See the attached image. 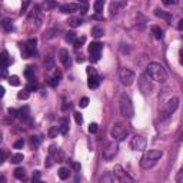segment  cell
Listing matches in <instances>:
<instances>
[{
  "instance_id": "cell-1",
  "label": "cell",
  "mask_w": 183,
  "mask_h": 183,
  "mask_svg": "<svg viewBox=\"0 0 183 183\" xmlns=\"http://www.w3.org/2000/svg\"><path fill=\"white\" fill-rule=\"evenodd\" d=\"M146 75L149 76L152 82H158V83H165L167 80L166 69L160 63H149L146 67Z\"/></svg>"
},
{
  "instance_id": "cell-2",
  "label": "cell",
  "mask_w": 183,
  "mask_h": 183,
  "mask_svg": "<svg viewBox=\"0 0 183 183\" xmlns=\"http://www.w3.org/2000/svg\"><path fill=\"white\" fill-rule=\"evenodd\" d=\"M163 156V152L162 150H146L143 156L140 159V166L142 169H152V167L158 163V160H160V158Z\"/></svg>"
},
{
  "instance_id": "cell-3",
  "label": "cell",
  "mask_w": 183,
  "mask_h": 183,
  "mask_svg": "<svg viewBox=\"0 0 183 183\" xmlns=\"http://www.w3.org/2000/svg\"><path fill=\"white\" fill-rule=\"evenodd\" d=\"M119 109H120L122 116L126 117V119H132L134 115V109L133 104H132V100L127 95H122L120 99H119Z\"/></svg>"
},
{
  "instance_id": "cell-4",
  "label": "cell",
  "mask_w": 183,
  "mask_h": 183,
  "mask_svg": "<svg viewBox=\"0 0 183 183\" xmlns=\"http://www.w3.org/2000/svg\"><path fill=\"white\" fill-rule=\"evenodd\" d=\"M110 133H112V137L116 142H122V140H125L126 137H127L129 130L126 129L122 123H116V125H113L112 130H110Z\"/></svg>"
},
{
  "instance_id": "cell-5",
  "label": "cell",
  "mask_w": 183,
  "mask_h": 183,
  "mask_svg": "<svg viewBox=\"0 0 183 183\" xmlns=\"http://www.w3.org/2000/svg\"><path fill=\"white\" fill-rule=\"evenodd\" d=\"M177 107H179V99H177V97H172V99L166 103V106H165V109H163V112H162L163 120L167 119V117H170L172 115L176 112V109Z\"/></svg>"
},
{
  "instance_id": "cell-6",
  "label": "cell",
  "mask_w": 183,
  "mask_h": 183,
  "mask_svg": "<svg viewBox=\"0 0 183 183\" xmlns=\"http://www.w3.org/2000/svg\"><path fill=\"white\" fill-rule=\"evenodd\" d=\"M112 173H113V176H115V177H117V179H119V183H134L133 177H130V176L127 175L125 170H123V167H122L120 165H116Z\"/></svg>"
},
{
  "instance_id": "cell-7",
  "label": "cell",
  "mask_w": 183,
  "mask_h": 183,
  "mask_svg": "<svg viewBox=\"0 0 183 183\" xmlns=\"http://www.w3.org/2000/svg\"><path fill=\"white\" fill-rule=\"evenodd\" d=\"M36 45H37V39H29L27 42L25 43L23 49H21V53L25 56V59L32 57L34 53H36Z\"/></svg>"
},
{
  "instance_id": "cell-8",
  "label": "cell",
  "mask_w": 183,
  "mask_h": 183,
  "mask_svg": "<svg viewBox=\"0 0 183 183\" xmlns=\"http://www.w3.org/2000/svg\"><path fill=\"white\" fill-rule=\"evenodd\" d=\"M146 146H147V140H146V137L140 136V134L133 136L130 140V147L133 150H137V152H143L146 149Z\"/></svg>"
},
{
  "instance_id": "cell-9",
  "label": "cell",
  "mask_w": 183,
  "mask_h": 183,
  "mask_svg": "<svg viewBox=\"0 0 183 183\" xmlns=\"http://www.w3.org/2000/svg\"><path fill=\"white\" fill-rule=\"evenodd\" d=\"M119 152V146L116 142H109L106 147L103 149V159L104 160H112Z\"/></svg>"
},
{
  "instance_id": "cell-10",
  "label": "cell",
  "mask_w": 183,
  "mask_h": 183,
  "mask_svg": "<svg viewBox=\"0 0 183 183\" xmlns=\"http://www.w3.org/2000/svg\"><path fill=\"white\" fill-rule=\"evenodd\" d=\"M139 89L143 95H149L150 91L153 90V84H152V80L149 79V76L146 75H142L139 77Z\"/></svg>"
},
{
  "instance_id": "cell-11",
  "label": "cell",
  "mask_w": 183,
  "mask_h": 183,
  "mask_svg": "<svg viewBox=\"0 0 183 183\" xmlns=\"http://www.w3.org/2000/svg\"><path fill=\"white\" fill-rule=\"evenodd\" d=\"M103 45L99 42H93L89 45V54H90V60L91 62H99L100 53H102Z\"/></svg>"
},
{
  "instance_id": "cell-12",
  "label": "cell",
  "mask_w": 183,
  "mask_h": 183,
  "mask_svg": "<svg viewBox=\"0 0 183 183\" xmlns=\"http://www.w3.org/2000/svg\"><path fill=\"white\" fill-rule=\"evenodd\" d=\"M119 76H120V82L125 86H130L134 82V77H136L133 72L130 70V69H127V67H123L120 70V73H119Z\"/></svg>"
},
{
  "instance_id": "cell-13",
  "label": "cell",
  "mask_w": 183,
  "mask_h": 183,
  "mask_svg": "<svg viewBox=\"0 0 183 183\" xmlns=\"http://www.w3.org/2000/svg\"><path fill=\"white\" fill-rule=\"evenodd\" d=\"M50 158L53 159V162H63L64 160V154H63V152L59 147H56V146H50Z\"/></svg>"
},
{
  "instance_id": "cell-14",
  "label": "cell",
  "mask_w": 183,
  "mask_h": 183,
  "mask_svg": "<svg viewBox=\"0 0 183 183\" xmlns=\"http://www.w3.org/2000/svg\"><path fill=\"white\" fill-rule=\"evenodd\" d=\"M59 56H60V62L63 63V66L66 67V69H69L72 66V57H70V54H69V52L66 49H62Z\"/></svg>"
},
{
  "instance_id": "cell-15",
  "label": "cell",
  "mask_w": 183,
  "mask_h": 183,
  "mask_svg": "<svg viewBox=\"0 0 183 183\" xmlns=\"http://www.w3.org/2000/svg\"><path fill=\"white\" fill-rule=\"evenodd\" d=\"M79 7L80 6L76 3H66V4H62V6H60V12L64 13V14H69V13L76 12Z\"/></svg>"
},
{
  "instance_id": "cell-16",
  "label": "cell",
  "mask_w": 183,
  "mask_h": 183,
  "mask_svg": "<svg viewBox=\"0 0 183 183\" xmlns=\"http://www.w3.org/2000/svg\"><path fill=\"white\" fill-rule=\"evenodd\" d=\"M12 63V59L9 56V53L3 52V53H0V69H6Z\"/></svg>"
},
{
  "instance_id": "cell-17",
  "label": "cell",
  "mask_w": 183,
  "mask_h": 183,
  "mask_svg": "<svg viewBox=\"0 0 183 183\" xmlns=\"http://www.w3.org/2000/svg\"><path fill=\"white\" fill-rule=\"evenodd\" d=\"M99 183H115V176H113L112 172H106L100 176Z\"/></svg>"
},
{
  "instance_id": "cell-18",
  "label": "cell",
  "mask_w": 183,
  "mask_h": 183,
  "mask_svg": "<svg viewBox=\"0 0 183 183\" xmlns=\"http://www.w3.org/2000/svg\"><path fill=\"white\" fill-rule=\"evenodd\" d=\"M125 6H126V2H112L110 3V13H112V16L116 14L120 7H125Z\"/></svg>"
},
{
  "instance_id": "cell-19",
  "label": "cell",
  "mask_w": 183,
  "mask_h": 183,
  "mask_svg": "<svg viewBox=\"0 0 183 183\" xmlns=\"http://www.w3.org/2000/svg\"><path fill=\"white\" fill-rule=\"evenodd\" d=\"M57 127H59V133L60 134H67V132H69V122H67V119L63 117Z\"/></svg>"
},
{
  "instance_id": "cell-20",
  "label": "cell",
  "mask_w": 183,
  "mask_h": 183,
  "mask_svg": "<svg viewBox=\"0 0 183 183\" xmlns=\"http://www.w3.org/2000/svg\"><path fill=\"white\" fill-rule=\"evenodd\" d=\"M99 84H100V77H99V76H90V77H89V80H88L89 89L99 88Z\"/></svg>"
},
{
  "instance_id": "cell-21",
  "label": "cell",
  "mask_w": 183,
  "mask_h": 183,
  "mask_svg": "<svg viewBox=\"0 0 183 183\" xmlns=\"http://www.w3.org/2000/svg\"><path fill=\"white\" fill-rule=\"evenodd\" d=\"M60 79H62V72L56 70V73H54L53 77H50L49 79V84L52 86V88H56L59 84V82H60Z\"/></svg>"
},
{
  "instance_id": "cell-22",
  "label": "cell",
  "mask_w": 183,
  "mask_h": 183,
  "mask_svg": "<svg viewBox=\"0 0 183 183\" xmlns=\"http://www.w3.org/2000/svg\"><path fill=\"white\" fill-rule=\"evenodd\" d=\"M14 177H17L19 180H23V182H25V180L27 179L26 170L23 167H16V169H14Z\"/></svg>"
},
{
  "instance_id": "cell-23",
  "label": "cell",
  "mask_w": 183,
  "mask_h": 183,
  "mask_svg": "<svg viewBox=\"0 0 183 183\" xmlns=\"http://www.w3.org/2000/svg\"><path fill=\"white\" fill-rule=\"evenodd\" d=\"M154 14H156L158 17H162V19H165V20H167V21H172V14L170 13L163 12V10H160V9H156V10H154Z\"/></svg>"
},
{
  "instance_id": "cell-24",
  "label": "cell",
  "mask_w": 183,
  "mask_h": 183,
  "mask_svg": "<svg viewBox=\"0 0 183 183\" xmlns=\"http://www.w3.org/2000/svg\"><path fill=\"white\" fill-rule=\"evenodd\" d=\"M152 34L154 36V39L160 40V39L163 37V30L160 29L159 26H152Z\"/></svg>"
},
{
  "instance_id": "cell-25",
  "label": "cell",
  "mask_w": 183,
  "mask_h": 183,
  "mask_svg": "<svg viewBox=\"0 0 183 183\" xmlns=\"http://www.w3.org/2000/svg\"><path fill=\"white\" fill-rule=\"evenodd\" d=\"M25 76L30 82H34V67L33 66H27L25 70Z\"/></svg>"
},
{
  "instance_id": "cell-26",
  "label": "cell",
  "mask_w": 183,
  "mask_h": 183,
  "mask_svg": "<svg viewBox=\"0 0 183 183\" xmlns=\"http://www.w3.org/2000/svg\"><path fill=\"white\" fill-rule=\"evenodd\" d=\"M57 173H59V177H60L62 180H66L67 177L70 176V170H69L67 167H60Z\"/></svg>"
},
{
  "instance_id": "cell-27",
  "label": "cell",
  "mask_w": 183,
  "mask_h": 183,
  "mask_svg": "<svg viewBox=\"0 0 183 183\" xmlns=\"http://www.w3.org/2000/svg\"><path fill=\"white\" fill-rule=\"evenodd\" d=\"M93 7H95V12H96V14H100V13L103 12L104 2H103V0H97V2H95V4H93Z\"/></svg>"
},
{
  "instance_id": "cell-28",
  "label": "cell",
  "mask_w": 183,
  "mask_h": 183,
  "mask_svg": "<svg viewBox=\"0 0 183 183\" xmlns=\"http://www.w3.org/2000/svg\"><path fill=\"white\" fill-rule=\"evenodd\" d=\"M103 29H102V27H99V26H95V27H93V29H91V34H93V36H95V37H102V36H103Z\"/></svg>"
},
{
  "instance_id": "cell-29",
  "label": "cell",
  "mask_w": 183,
  "mask_h": 183,
  "mask_svg": "<svg viewBox=\"0 0 183 183\" xmlns=\"http://www.w3.org/2000/svg\"><path fill=\"white\" fill-rule=\"evenodd\" d=\"M67 23H69L72 27H79V26L82 25V19H80V17H72Z\"/></svg>"
},
{
  "instance_id": "cell-30",
  "label": "cell",
  "mask_w": 183,
  "mask_h": 183,
  "mask_svg": "<svg viewBox=\"0 0 183 183\" xmlns=\"http://www.w3.org/2000/svg\"><path fill=\"white\" fill-rule=\"evenodd\" d=\"M49 137H52V139H54V137H57V134H59V127L57 126H52L49 129Z\"/></svg>"
},
{
  "instance_id": "cell-31",
  "label": "cell",
  "mask_w": 183,
  "mask_h": 183,
  "mask_svg": "<svg viewBox=\"0 0 183 183\" xmlns=\"http://www.w3.org/2000/svg\"><path fill=\"white\" fill-rule=\"evenodd\" d=\"M21 160H23V154H21V153H16V154H13L12 159H10V162L14 163V165H17V163H20Z\"/></svg>"
},
{
  "instance_id": "cell-32",
  "label": "cell",
  "mask_w": 183,
  "mask_h": 183,
  "mask_svg": "<svg viewBox=\"0 0 183 183\" xmlns=\"http://www.w3.org/2000/svg\"><path fill=\"white\" fill-rule=\"evenodd\" d=\"M2 26H3V29L6 30V32H12V30H13V25H12V21L9 20V19H6V20H3V23H2Z\"/></svg>"
},
{
  "instance_id": "cell-33",
  "label": "cell",
  "mask_w": 183,
  "mask_h": 183,
  "mask_svg": "<svg viewBox=\"0 0 183 183\" xmlns=\"http://www.w3.org/2000/svg\"><path fill=\"white\" fill-rule=\"evenodd\" d=\"M57 32H59L57 29L47 30V32H46V34H45V39H46V40H49V39H53L54 36H56V33H57Z\"/></svg>"
},
{
  "instance_id": "cell-34",
  "label": "cell",
  "mask_w": 183,
  "mask_h": 183,
  "mask_svg": "<svg viewBox=\"0 0 183 183\" xmlns=\"http://www.w3.org/2000/svg\"><path fill=\"white\" fill-rule=\"evenodd\" d=\"M66 42L67 43H75V40H76V33L75 32H69V33H66Z\"/></svg>"
},
{
  "instance_id": "cell-35",
  "label": "cell",
  "mask_w": 183,
  "mask_h": 183,
  "mask_svg": "<svg viewBox=\"0 0 183 183\" xmlns=\"http://www.w3.org/2000/svg\"><path fill=\"white\" fill-rule=\"evenodd\" d=\"M9 83H10V86H19V84H20V80H19L17 76H10V77H9Z\"/></svg>"
},
{
  "instance_id": "cell-36",
  "label": "cell",
  "mask_w": 183,
  "mask_h": 183,
  "mask_svg": "<svg viewBox=\"0 0 183 183\" xmlns=\"http://www.w3.org/2000/svg\"><path fill=\"white\" fill-rule=\"evenodd\" d=\"M84 42H86V37H84V36H82L80 39H76L75 43H73V45H75V49H79V47H82V45H83Z\"/></svg>"
},
{
  "instance_id": "cell-37",
  "label": "cell",
  "mask_w": 183,
  "mask_h": 183,
  "mask_svg": "<svg viewBox=\"0 0 183 183\" xmlns=\"http://www.w3.org/2000/svg\"><path fill=\"white\" fill-rule=\"evenodd\" d=\"M17 99H20V100H26V99H29V91L27 90H21L17 93Z\"/></svg>"
},
{
  "instance_id": "cell-38",
  "label": "cell",
  "mask_w": 183,
  "mask_h": 183,
  "mask_svg": "<svg viewBox=\"0 0 183 183\" xmlns=\"http://www.w3.org/2000/svg\"><path fill=\"white\" fill-rule=\"evenodd\" d=\"M73 117H75V120H76V123H77V125H82V123H83V117H82V115H80L79 112L73 113Z\"/></svg>"
},
{
  "instance_id": "cell-39",
  "label": "cell",
  "mask_w": 183,
  "mask_h": 183,
  "mask_svg": "<svg viewBox=\"0 0 183 183\" xmlns=\"http://www.w3.org/2000/svg\"><path fill=\"white\" fill-rule=\"evenodd\" d=\"M26 90H27V91H34V90H37V84H36V82H30V83L27 84Z\"/></svg>"
},
{
  "instance_id": "cell-40",
  "label": "cell",
  "mask_w": 183,
  "mask_h": 183,
  "mask_svg": "<svg viewBox=\"0 0 183 183\" xmlns=\"http://www.w3.org/2000/svg\"><path fill=\"white\" fill-rule=\"evenodd\" d=\"M30 142H32V145L39 146V145H40V142H42V137H39V136H32Z\"/></svg>"
},
{
  "instance_id": "cell-41",
  "label": "cell",
  "mask_w": 183,
  "mask_h": 183,
  "mask_svg": "<svg viewBox=\"0 0 183 183\" xmlns=\"http://www.w3.org/2000/svg\"><path fill=\"white\" fill-rule=\"evenodd\" d=\"M45 66L47 70H52V69H53V59L52 57L47 59V62H45Z\"/></svg>"
},
{
  "instance_id": "cell-42",
  "label": "cell",
  "mask_w": 183,
  "mask_h": 183,
  "mask_svg": "<svg viewBox=\"0 0 183 183\" xmlns=\"http://www.w3.org/2000/svg\"><path fill=\"white\" fill-rule=\"evenodd\" d=\"M88 104H89V99L88 97H82L79 102V106L80 107H88Z\"/></svg>"
},
{
  "instance_id": "cell-43",
  "label": "cell",
  "mask_w": 183,
  "mask_h": 183,
  "mask_svg": "<svg viewBox=\"0 0 183 183\" xmlns=\"http://www.w3.org/2000/svg\"><path fill=\"white\" fill-rule=\"evenodd\" d=\"M86 72H88L89 77H90V76H97V73H96V69H95V67H91V66H89L88 69H86Z\"/></svg>"
},
{
  "instance_id": "cell-44",
  "label": "cell",
  "mask_w": 183,
  "mask_h": 183,
  "mask_svg": "<svg viewBox=\"0 0 183 183\" xmlns=\"http://www.w3.org/2000/svg\"><path fill=\"white\" fill-rule=\"evenodd\" d=\"M23 146H25V140L20 139V140H17L16 143H14V149H21Z\"/></svg>"
},
{
  "instance_id": "cell-45",
  "label": "cell",
  "mask_w": 183,
  "mask_h": 183,
  "mask_svg": "<svg viewBox=\"0 0 183 183\" xmlns=\"http://www.w3.org/2000/svg\"><path fill=\"white\" fill-rule=\"evenodd\" d=\"M89 132H90V133H96V132H97V123H90Z\"/></svg>"
},
{
  "instance_id": "cell-46",
  "label": "cell",
  "mask_w": 183,
  "mask_h": 183,
  "mask_svg": "<svg viewBox=\"0 0 183 183\" xmlns=\"http://www.w3.org/2000/svg\"><path fill=\"white\" fill-rule=\"evenodd\" d=\"M9 115H10V116H13V117H17L19 116V110H16V109H9Z\"/></svg>"
},
{
  "instance_id": "cell-47",
  "label": "cell",
  "mask_w": 183,
  "mask_h": 183,
  "mask_svg": "<svg viewBox=\"0 0 183 183\" xmlns=\"http://www.w3.org/2000/svg\"><path fill=\"white\" fill-rule=\"evenodd\" d=\"M182 177H183V170L180 169L177 172V176H176V183H182Z\"/></svg>"
},
{
  "instance_id": "cell-48",
  "label": "cell",
  "mask_w": 183,
  "mask_h": 183,
  "mask_svg": "<svg viewBox=\"0 0 183 183\" xmlns=\"http://www.w3.org/2000/svg\"><path fill=\"white\" fill-rule=\"evenodd\" d=\"M39 180H40V172L36 170V172L33 173V183H34V182H39Z\"/></svg>"
},
{
  "instance_id": "cell-49",
  "label": "cell",
  "mask_w": 183,
  "mask_h": 183,
  "mask_svg": "<svg viewBox=\"0 0 183 183\" xmlns=\"http://www.w3.org/2000/svg\"><path fill=\"white\" fill-rule=\"evenodd\" d=\"M4 160H6V153H4L3 150H2V152H0V165H2Z\"/></svg>"
},
{
  "instance_id": "cell-50",
  "label": "cell",
  "mask_w": 183,
  "mask_h": 183,
  "mask_svg": "<svg viewBox=\"0 0 183 183\" xmlns=\"http://www.w3.org/2000/svg\"><path fill=\"white\" fill-rule=\"evenodd\" d=\"M72 167L75 169V172H80V165L79 163H72Z\"/></svg>"
},
{
  "instance_id": "cell-51",
  "label": "cell",
  "mask_w": 183,
  "mask_h": 183,
  "mask_svg": "<svg viewBox=\"0 0 183 183\" xmlns=\"http://www.w3.org/2000/svg\"><path fill=\"white\" fill-rule=\"evenodd\" d=\"M59 4L57 3H46V7L47 9H53V7H57Z\"/></svg>"
},
{
  "instance_id": "cell-52",
  "label": "cell",
  "mask_w": 183,
  "mask_h": 183,
  "mask_svg": "<svg viewBox=\"0 0 183 183\" xmlns=\"http://www.w3.org/2000/svg\"><path fill=\"white\" fill-rule=\"evenodd\" d=\"M91 19H96V20H104V17L102 14H95V16H91Z\"/></svg>"
},
{
  "instance_id": "cell-53",
  "label": "cell",
  "mask_w": 183,
  "mask_h": 183,
  "mask_svg": "<svg viewBox=\"0 0 183 183\" xmlns=\"http://www.w3.org/2000/svg\"><path fill=\"white\" fill-rule=\"evenodd\" d=\"M163 3L166 4V6H169V4H176V3H177V2H176V0H172V2H170V0H165Z\"/></svg>"
},
{
  "instance_id": "cell-54",
  "label": "cell",
  "mask_w": 183,
  "mask_h": 183,
  "mask_svg": "<svg viewBox=\"0 0 183 183\" xmlns=\"http://www.w3.org/2000/svg\"><path fill=\"white\" fill-rule=\"evenodd\" d=\"M4 91H6V90H4V88H3V86H0V99L4 96Z\"/></svg>"
},
{
  "instance_id": "cell-55",
  "label": "cell",
  "mask_w": 183,
  "mask_h": 183,
  "mask_svg": "<svg viewBox=\"0 0 183 183\" xmlns=\"http://www.w3.org/2000/svg\"><path fill=\"white\" fill-rule=\"evenodd\" d=\"M27 6H29V2H25V3H23V6H21V12H25Z\"/></svg>"
},
{
  "instance_id": "cell-56",
  "label": "cell",
  "mask_w": 183,
  "mask_h": 183,
  "mask_svg": "<svg viewBox=\"0 0 183 183\" xmlns=\"http://www.w3.org/2000/svg\"><path fill=\"white\" fill-rule=\"evenodd\" d=\"M0 183H6V176L0 175Z\"/></svg>"
},
{
  "instance_id": "cell-57",
  "label": "cell",
  "mask_w": 183,
  "mask_h": 183,
  "mask_svg": "<svg viewBox=\"0 0 183 183\" xmlns=\"http://www.w3.org/2000/svg\"><path fill=\"white\" fill-rule=\"evenodd\" d=\"M177 29H179V30H182V29H183V20H180V21H179V25H177Z\"/></svg>"
},
{
  "instance_id": "cell-58",
  "label": "cell",
  "mask_w": 183,
  "mask_h": 183,
  "mask_svg": "<svg viewBox=\"0 0 183 183\" xmlns=\"http://www.w3.org/2000/svg\"><path fill=\"white\" fill-rule=\"evenodd\" d=\"M2 76H3V77H6V76H7V72H6V69H2Z\"/></svg>"
},
{
  "instance_id": "cell-59",
  "label": "cell",
  "mask_w": 183,
  "mask_h": 183,
  "mask_svg": "<svg viewBox=\"0 0 183 183\" xmlns=\"http://www.w3.org/2000/svg\"><path fill=\"white\" fill-rule=\"evenodd\" d=\"M83 60H84V59L82 57V56H80V57H77V62H79V63H82V62H83Z\"/></svg>"
},
{
  "instance_id": "cell-60",
  "label": "cell",
  "mask_w": 183,
  "mask_h": 183,
  "mask_svg": "<svg viewBox=\"0 0 183 183\" xmlns=\"http://www.w3.org/2000/svg\"><path fill=\"white\" fill-rule=\"evenodd\" d=\"M34 183H45V182H42V180H39V182H34Z\"/></svg>"
},
{
  "instance_id": "cell-61",
  "label": "cell",
  "mask_w": 183,
  "mask_h": 183,
  "mask_svg": "<svg viewBox=\"0 0 183 183\" xmlns=\"http://www.w3.org/2000/svg\"><path fill=\"white\" fill-rule=\"evenodd\" d=\"M0 152H2V149H0Z\"/></svg>"
},
{
  "instance_id": "cell-62",
  "label": "cell",
  "mask_w": 183,
  "mask_h": 183,
  "mask_svg": "<svg viewBox=\"0 0 183 183\" xmlns=\"http://www.w3.org/2000/svg\"><path fill=\"white\" fill-rule=\"evenodd\" d=\"M76 183H79V182H76Z\"/></svg>"
}]
</instances>
